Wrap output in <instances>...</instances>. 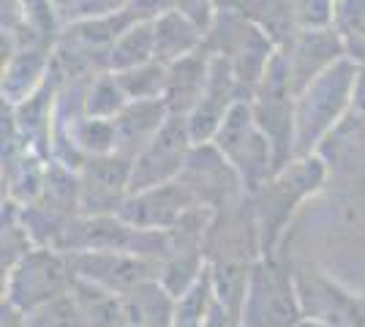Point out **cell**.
Returning a JSON list of instances; mask_svg holds the SVG:
<instances>
[{
  "label": "cell",
  "instance_id": "6da1fadb",
  "mask_svg": "<svg viewBox=\"0 0 365 327\" xmlns=\"http://www.w3.org/2000/svg\"><path fill=\"white\" fill-rule=\"evenodd\" d=\"M324 180H327V164L319 153H311V156H300L289 161L259 191L245 197L248 207H251V216H254V224H257L264 259H273L275 249L281 243V234L289 227L294 210L308 197L322 191Z\"/></svg>",
  "mask_w": 365,
  "mask_h": 327
},
{
  "label": "cell",
  "instance_id": "7a4b0ae2",
  "mask_svg": "<svg viewBox=\"0 0 365 327\" xmlns=\"http://www.w3.org/2000/svg\"><path fill=\"white\" fill-rule=\"evenodd\" d=\"M360 66L338 61L324 74L305 85L294 104V158L319 153L322 142L346 118L360 85Z\"/></svg>",
  "mask_w": 365,
  "mask_h": 327
},
{
  "label": "cell",
  "instance_id": "3957f363",
  "mask_svg": "<svg viewBox=\"0 0 365 327\" xmlns=\"http://www.w3.org/2000/svg\"><path fill=\"white\" fill-rule=\"evenodd\" d=\"M205 47L210 55L229 63L245 101L254 95L278 52L273 38L235 9H218L213 25L205 36Z\"/></svg>",
  "mask_w": 365,
  "mask_h": 327
},
{
  "label": "cell",
  "instance_id": "277c9868",
  "mask_svg": "<svg viewBox=\"0 0 365 327\" xmlns=\"http://www.w3.org/2000/svg\"><path fill=\"white\" fill-rule=\"evenodd\" d=\"M71 256L52 246L31 249L9 273H3V300L22 313L68 295L74 286Z\"/></svg>",
  "mask_w": 365,
  "mask_h": 327
},
{
  "label": "cell",
  "instance_id": "5b68a950",
  "mask_svg": "<svg viewBox=\"0 0 365 327\" xmlns=\"http://www.w3.org/2000/svg\"><path fill=\"white\" fill-rule=\"evenodd\" d=\"M213 145L232 164V170L240 175L245 194L259 191L278 172L273 142L259 128L248 101H240L229 112L227 120L215 131Z\"/></svg>",
  "mask_w": 365,
  "mask_h": 327
},
{
  "label": "cell",
  "instance_id": "8992f818",
  "mask_svg": "<svg viewBox=\"0 0 365 327\" xmlns=\"http://www.w3.org/2000/svg\"><path fill=\"white\" fill-rule=\"evenodd\" d=\"M305 319L294 270L273 259H257L251 265L240 327H297Z\"/></svg>",
  "mask_w": 365,
  "mask_h": 327
},
{
  "label": "cell",
  "instance_id": "52a82bcc",
  "mask_svg": "<svg viewBox=\"0 0 365 327\" xmlns=\"http://www.w3.org/2000/svg\"><path fill=\"white\" fill-rule=\"evenodd\" d=\"M251 112L257 118L259 128L273 142L278 170L294 161V104L297 93L289 82V71L281 49L275 52L270 68L264 71L262 82L257 85L254 95L248 98Z\"/></svg>",
  "mask_w": 365,
  "mask_h": 327
},
{
  "label": "cell",
  "instance_id": "ba28073f",
  "mask_svg": "<svg viewBox=\"0 0 365 327\" xmlns=\"http://www.w3.org/2000/svg\"><path fill=\"white\" fill-rule=\"evenodd\" d=\"M180 183L188 188L197 204H205L215 213H224L229 207L245 199V188L240 175L232 170L227 158L213 142L194 145L188 164L180 175Z\"/></svg>",
  "mask_w": 365,
  "mask_h": 327
},
{
  "label": "cell",
  "instance_id": "9c48e42d",
  "mask_svg": "<svg viewBox=\"0 0 365 327\" xmlns=\"http://www.w3.org/2000/svg\"><path fill=\"white\" fill-rule=\"evenodd\" d=\"M194 145L197 142H194L191 131H188V120L180 118V115H169L164 128L134 158V167H131V194L142 191V188L164 186V183L180 180Z\"/></svg>",
  "mask_w": 365,
  "mask_h": 327
},
{
  "label": "cell",
  "instance_id": "30bf717a",
  "mask_svg": "<svg viewBox=\"0 0 365 327\" xmlns=\"http://www.w3.org/2000/svg\"><path fill=\"white\" fill-rule=\"evenodd\" d=\"M305 319L324 327H365V300L314 267H294Z\"/></svg>",
  "mask_w": 365,
  "mask_h": 327
},
{
  "label": "cell",
  "instance_id": "8fae6325",
  "mask_svg": "<svg viewBox=\"0 0 365 327\" xmlns=\"http://www.w3.org/2000/svg\"><path fill=\"white\" fill-rule=\"evenodd\" d=\"M131 158L120 153L91 156L76 170L82 216H118L131 197Z\"/></svg>",
  "mask_w": 365,
  "mask_h": 327
},
{
  "label": "cell",
  "instance_id": "7c38bea8",
  "mask_svg": "<svg viewBox=\"0 0 365 327\" xmlns=\"http://www.w3.org/2000/svg\"><path fill=\"white\" fill-rule=\"evenodd\" d=\"M76 279L93 281L115 295H125L145 281L161 276V262L137 256V254H123V251H79L68 254Z\"/></svg>",
  "mask_w": 365,
  "mask_h": 327
},
{
  "label": "cell",
  "instance_id": "4fadbf2b",
  "mask_svg": "<svg viewBox=\"0 0 365 327\" xmlns=\"http://www.w3.org/2000/svg\"><path fill=\"white\" fill-rule=\"evenodd\" d=\"M278 49L284 55L294 93H300L305 85H311L330 66L346 58L333 28H297L289 41Z\"/></svg>",
  "mask_w": 365,
  "mask_h": 327
},
{
  "label": "cell",
  "instance_id": "5bb4252c",
  "mask_svg": "<svg viewBox=\"0 0 365 327\" xmlns=\"http://www.w3.org/2000/svg\"><path fill=\"white\" fill-rule=\"evenodd\" d=\"M194 197L188 194V188L180 180L164 183V186H153L134 191L125 202H123L118 216L128 224H134L139 229H153V232H167L180 221L191 207Z\"/></svg>",
  "mask_w": 365,
  "mask_h": 327
},
{
  "label": "cell",
  "instance_id": "9a60e30c",
  "mask_svg": "<svg viewBox=\"0 0 365 327\" xmlns=\"http://www.w3.org/2000/svg\"><path fill=\"white\" fill-rule=\"evenodd\" d=\"M240 101H245V98L240 85H237V79H235V71L229 68V63L224 58H215L213 55L207 88H205V93L199 95L197 107L191 109V115L185 118L194 142L197 145L213 142L215 131L221 128V123L227 120V115Z\"/></svg>",
  "mask_w": 365,
  "mask_h": 327
},
{
  "label": "cell",
  "instance_id": "2e32d148",
  "mask_svg": "<svg viewBox=\"0 0 365 327\" xmlns=\"http://www.w3.org/2000/svg\"><path fill=\"white\" fill-rule=\"evenodd\" d=\"M55 71V44H31L14 49L3 61L0 95L6 107H16L38 93Z\"/></svg>",
  "mask_w": 365,
  "mask_h": 327
},
{
  "label": "cell",
  "instance_id": "e0dca14e",
  "mask_svg": "<svg viewBox=\"0 0 365 327\" xmlns=\"http://www.w3.org/2000/svg\"><path fill=\"white\" fill-rule=\"evenodd\" d=\"M210 66H213V55L207 52V47L197 49L194 55L169 66L167 95H164L169 115H180V118L191 115V109L197 107L199 95L207 88Z\"/></svg>",
  "mask_w": 365,
  "mask_h": 327
},
{
  "label": "cell",
  "instance_id": "ac0fdd59",
  "mask_svg": "<svg viewBox=\"0 0 365 327\" xmlns=\"http://www.w3.org/2000/svg\"><path fill=\"white\" fill-rule=\"evenodd\" d=\"M169 120V109L164 101H131L115 118V137H118V153L134 158L153 142V137L164 128Z\"/></svg>",
  "mask_w": 365,
  "mask_h": 327
},
{
  "label": "cell",
  "instance_id": "d6986e66",
  "mask_svg": "<svg viewBox=\"0 0 365 327\" xmlns=\"http://www.w3.org/2000/svg\"><path fill=\"white\" fill-rule=\"evenodd\" d=\"M120 297L123 311H125V327H172L178 297L158 279L145 281Z\"/></svg>",
  "mask_w": 365,
  "mask_h": 327
},
{
  "label": "cell",
  "instance_id": "ffe728a7",
  "mask_svg": "<svg viewBox=\"0 0 365 327\" xmlns=\"http://www.w3.org/2000/svg\"><path fill=\"white\" fill-rule=\"evenodd\" d=\"M153 44H155V61L172 66L205 47V31L188 16H182L178 9H172L153 22Z\"/></svg>",
  "mask_w": 365,
  "mask_h": 327
},
{
  "label": "cell",
  "instance_id": "44dd1931",
  "mask_svg": "<svg viewBox=\"0 0 365 327\" xmlns=\"http://www.w3.org/2000/svg\"><path fill=\"white\" fill-rule=\"evenodd\" d=\"M71 297L82 319V327H125L123 297L85 279H74Z\"/></svg>",
  "mask_w": 365,
  "mask_h": 327
},
{
  "label": "cell",
  "instance_id": "7402d4cb",
  "mask_svg": "<svg viewBox=\"0 0 365 327\" xmlns=\"http://www.w3.org/2000/svg\"><path fill=\"white\" fill-rule=\"evenodd\" d=\"M224 9L240 11L262 31L273 38L278 47H284L297 31L294 22V0H229Z\"/></svg>",
  "mask_w": 365,
  "mask_h": 327
},
{
  "label": "cell",
  "instance_id": "603a6c76",
  "mask_svg": "<svg viewBox=\"0 0 365 327\" xmlns=\"http://www.w3.org/2000/svg\"><path fill=\"white\" fill-rule=\"evenodd\" d=\"M333 31L341 38L346 61L365 68V0H335Z\"/></svg>",
  "mask_w": 365,
  "mask_h": 327
},
{
  "label": "cell",
  "instance_id": "cb8c5ba5",
  "mask_svg": "<svg viewBox=\"0 0 365 327\" xmlns=\"http://www.w3.org/2000/svg\"><path fill=\"white\" fill-rule=\"evenodd\" d=\"M155 61V44H153V22H134L120 38L112 44L107 58V71H128L134 66Z\"/></svg>",
  "mask_w": 365,
  "mask_h": 327
},
{
  "label": "cell",
  "instance_id": "d4e9b609",
  "mask_svg": "<svg viewBox=\"0 0 365 327\" xmlns=\"http://www.w3.org/2000/svg\"><path fill=\"white\" fill-rule=\"evenodd\" d=\"M128 95L123 90L120 79L112 71H101L88 82L85 90V115L88 118H101V120H115L123 109L128 107Z\"/></svg>",
  "mask_w": 365,
  "mask_h": 327
},
{
  "label": "cell",
  "instance_id": "484cf974",
  "mask_svg": "<svg viewBox=\"0 0 365 327\" xmlns=\"http://www.w3.org/2000/svg\"><path fill=\"white\" fill-rule=\"evenodd\" d=\"M115 74V71H112ZM123 90L128 95V101H164L167 95V79H169V66L158 61L142 63L128 71L118 74Z\"/></svg>",
  "mask_w": 365,
  "mask_h": 327
},
{
  "label": "cell",
  "instance_id": "4316f807",
  "mask_svg": "<svg viewBox=\"0 0 365 327\" xmlns=\"http://www.w3.org/2000/svg\"><path fill=\"white\" fill-rule=\"evenodd\" d=\"M213 303H215L213 276H210V267H207V273L185 295L178 297L172 327H205L207 316L213 311Z\"/></svg>",
  "mask_w": 365,
  "mask_h": 327
},
{
  "label": "cell",
  "instance_id": "83f0119b",
  "mask_svg": "<svg viewBox=\"0 0 365 327\" xmlns=\"http://www.w3.org/2000/svg\"><path fill=\"white\" fill-rule=\"evenodd\" d=\"M25 322H28V327H82L71 292L25 313Z\"/></svg>",
  "mask_w": 365,
  "mask_h": 327
},
{
  "label": "cell",
  "instance_id": "f1b7e54d",
  "mask_svg": "<svg viewBox=\"0 0 365 327\" xmlns=\"http://www.w3.org/2000/svg\"><path fill=\"white\" fill-rule=\"evenodd\" d=\"M125 6L128 0H71V6L63 14V28L74 22H85V19L118 14V11H125Z\"/></svg>",
  "mask_w": 365,
  "mask_h": 327
},
{
  "label": "cell",
  "instance_id": "f546056e",
  "mask_svg": "<svg viewBox=\"0 0 365 327\" xmlns=\"http://www.w3.org/2000/svg\"><path fill=\"white\" fill-rule=\"evenodd\" d=\"M335 0H294L297 28H333Z\"/></svg>",
  "mask_w": 365,
  "mask_h": 327
},
{
  "label": "cell",
  "instance_id": "4dcf8cb0",
  "mask_svg": "<svg viewBox=\"0 0 365 327\" xmlns=\"http://www.w3.org/2000/svg\"><path fill=\"white\" fill-rule=\"evenodd\" d=\"M175 9H178L182 16H188L194 25H199V28L205 31V36H207L215 14H218V9H221V3H218V0H175Z\"/></svg>",
  "mask_w": 365,
  "mask_h": 327
},
{
  "label": "cell",
  "instance_id": "1f68e13d",
  "mask_svg": "<svg viewBox=\"0 0 365 327\" xmlns=\"http://www.w3.org/2000/svg\"><path fill=\"white\" fill-rule=\"evenodd\" d=\"M175 9V0H128L125 11L134 22H155L161 14Z\"/></svg>",
  "mask_w": 365,
  "mask_h": 327
},
{
  "label": "cell",
  "instance_id": "d6a6232c",
  "mask_svg": "<svg viewBox=\"0 0 365 327\" xmlns=\"http://www.w3.org/2000/svg\"><path fill=\"white\" fill-rule=\"evenodd\" d=\"M0 327H28V322H25V313L19 311V308H14L11 303H6L3 300V306H0Z\"/></svg>",
  "mask_w": 365,
  "mask_h": 327
},
{
  "label": "cell",
  "instance_id": "836d02e7",
  "mask_svg": "<svg viewBox=\"0 0 365 327\" xmlns=\"http://www.w3.org/2000/svg\"><path fill=\"white\" fill-rule=\"evenodd\" d=\"M52 6H55V14H58V19H61V25H63V14H66V9L71 6V0H52Z\"/></svg>",
  "mask_w": 365,
  "mask_h": 327
},
{
  "label": "cell",
  "instance_id": "e575fe53",
  "mask_svg": "<svg viewBox=\"0 0 365 327\" xmlns=\"http://www.w3.org/2000/svg\"><path fill=\"white\" fill-rule=\"evenodd\" d=\"M297 327H324V325H319V322H314V319H303Z\"/></svg>",
  "mask_w": 365,
  "mask_h": 327
},
{
  "label": "cell",
  "instance_id": "d590c367",
  "mask_svg": "<svg viewBox=\"0 0 365 327\" xmlns=\"http://www.w3.org/2000/svg\"><path fill=\"white\" fill-rule=\"evenodd\" d=\"M218 3H221V9H224V6H227V3H229V0H218Z\"/></svg>",
  "mask_w": 365,
  "mask_h": 327
}]
</instances>
